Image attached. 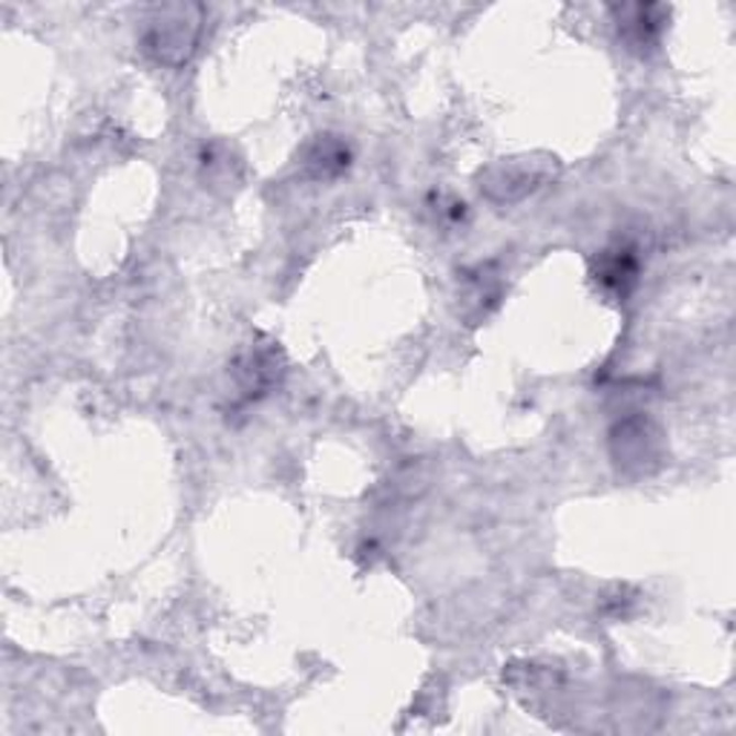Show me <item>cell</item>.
I'll list each match as a JSON object with an SVG mask.
<instances>
[{"mask_svg": "<svg viewBox=\"0 0 736 736\" xmlns=\"http://www.w3.org/2000/svg\"><path fill=\"white\" fill-rule=\"evenodd\" d=\"M201 35V9L190 3L153 9L144 30V50L167 67H179L194 55Z\"/></svg>", "mask_w": 736, "mask_h": 736, "instance_id": "obj_1", "label": "cell"}, {"mask_svg": "<svg viewBox=\"0 0 736 736\" xmlns=\"http://www.w3.org/2000/svg\"><path fill=\"white\" fill-rule=\"evenodd\" d=\"M636 274H639V260L630 248H616V251H604L602 265L595 271V279L613 294L625 297L627 290L636 285Z\"/></svg>", "mask_w": 736, "mask_h": 736, "instance_id": "obj_4", "label": "cell"}, {"mask_svg": "<svg viewBox=\"0 0 736 736\" xmlns=\"http://www.w3.org/2000/svg\"><path fill=\"white\" fill-rule=\"evenodd\" d=\"M662 454V443L653 426L647 420H625L618 424L613 431V458L625 472L636 469V472H647V466H656Z\"/></svg>", "mask_w": 736, "mask_h": 736, "instance_id": "obj_2", "label": "cell"}, {"mask_svg": "<svg viewBox=\"0 0 736 736\" xmlns=\"http://www.w3.org/2000/svg\"><path fill=\"white\" fill-rule=\"evenodd\" d=\"M276 351L274 349H253L251 354L239 360L237 377L245 386V392H265L276 380Z\"/></svg>", "mask_w": 736, "mask_h": 736, "instance_id": "obj_7", "label": "cell"}, {"mask_svg": "<svg viewBox=\"0 0 736 736\" xmlns=\"http://www.w3.org/2000/svg\"><path fill=\"white\" fill-rule=\"evenodd\" d=\"M349 147L340 139H334V135H320L317 142H311L306 147L303 164H306L308 176H314V179H334V176H340L349 167Z\"/></svg>", "mask_w": 736, "mask_h": 736, "instance_id": "obj_3", "label": "cell"}, {"mask_svg": "<svg viewBox=\"0 0 736 736\" xmlns=\"http://www.w3.org/2000/svg\"><path fill=\"white\" fill-rule=\"evenodd\" d=\"M538 182H541V176H536V173L529 171L527 164L515 162V164H506V167H492L490 176H486V194H495V190H504V194L498 196L501 201H513V199H521V196H527L532 187H538Z\"/></svg>", "mask_w": 736, "mask_h": 736, "instance_id": "obj_6", "label": "cell"}, {"mask_svg": "<svg viewBox=\"0 0 736 736\" xmlns=\"http://www.w3.org/2000/svg\"><path fill=\"white\" fill-rule=\"evenodd\" d=\"M662 9L659 7H630L622 9V21H618V32L627 41L630 50H645L656 41L659 30H662V21L653 15H659Z\"/></svg>", "mask_w": 736, "mask_h": 736, "instance_id": "obj_5", "label": "cell"}]
</instances>
